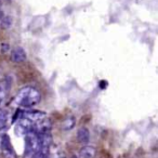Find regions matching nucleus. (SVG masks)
Instances as JSON below:
<instances>
[{
	"mask_svg": "<svg viewBox=\"0 0 158 158\" xmlns=\"http://www.w3.org/2000/svg\"><path fill=\"white\" fill-rule=\"evenodd\" d=\"M41 148V141L38 133L31 131L25 135L24 158H34Z\"/></svg>",
	"mask_w": 158,
	"mask_h": 158,
	"instance_id": "f03ea898",
	"label": "nucleus"
},
{
	"mask_svg": "<svg viewBox=\"0 0 158 158\" xmlns=\"http://www.w3.org/2000/svg\"><path fill=\"white\" fill-rule=\"evenodd\" d=\"M77 141L80 144L88 145L89 141H90V131H89L88 128L86 127L79 128L78 131H77Z\"/></svg>",
	"mask_w": 158,
	"mask_h": 158,
	"instance_id": "6e6552de",
	"label": "nucleus"
},
{
	"mask_svg": "<svg viewBox=\"0 0 158 158\" xmlns=\"http://www.w3.org/2000/svg\"><path fill=\"white\" fill-rule=\"evenodd\" d=\"M53 158H64L63 156H55V157H53Z\"/></svg>",
	"mask_w": 158,
	"mask_h": 158,
	"instance_id": "2eb2a0df",
	"label": "nucleus"
},
{
	"mask_svg": "<svg viewBox=\"0 0 158 158\" xmlns=\"http://www.w3.org/2000/svg\"><path fill=\"white\" fill-rule=\"evenodd\" d=\"M10 57H11V61L14 63H22L26 60L27 55L22 47H15L14 49H12Z\"/></svg>",
	"mask_w": 158,
	"mask_h": 158,
	"instance_id": "423d86ee",
	"label": "nucleus"
},
{
	"mask_svg": "<svg viewBox=\"0 0 158 158\" xmlns=\"http://www.w3.org/2000/svg\"><path fill=\"white\" fill-rule=\"evenodd\" d=\"M8 1H12V0H8Z\"/></svg>",
	"mask_w": 158,
	"mask_h": 158,
	"instance_id": "dca6fc26",
	"label": "nucleus"
},
{
	"mask_svg": "<svg viewBox=\"0 0 158 158\" xmlns=\"http://www.w3.org/2000/svg\"><path fill=\"white\" fill-rule=\"evenodd\" d=\"M75 125H76V119H75V117L74 116H68V117H66L63 121H62L61 127L64 131H69V130H72L73 128L75 127Z\"/></svg>",
	"mask_w": 158,
	"mask_h": 158,
	"instance_id": "9b49d317",
	"label": "nucleus"
},
{
	"mask_svg": "<svg viewBox=\"0 0 158 158\" xmlns=\"http://www.w3.org/2000/svg\"><path fill=\"white\" fill-rule=\"evenodd\" d=\"M10 88H11V82L8 79H3L0 81V104L6 100Z\"/></svg>",
	"mask_w": 158,
	"mask_h": 158,
	"instance_id": "9d476101",
	"label": "nucleus"
},
{
	"mask_svg": "<svg viewBox=\"0 0 158 158\" xmlns=\"http://www.w3.org/2000/svg\"><path fill=\"white\" fill-rule=\"evenodd\" d=\"M41 100V94L39 90L34 87H24L14 97V104L20 107H33L37 105Z\"/></svg>",
	"mask_w": 158,
	"mask_h": 158,
	"instance_id": "f257e3e1",
	"label": "nucleus"
},
{
	"mask_svg": "<svg viewBox=\"0 0 158 158\" xmlns=\"http://www.w3.org/2000/svg\"><path fill=\"white\" fill-rule=\"evenodd\" d=\"M95 155H97V149L94 146L85 145L79 152L78 158H94Z\"/></svg>",
	"mask_w": 158,
	"mask_h": 158,
	"instance_id": "1a4fd4ad",
	"label": "nucleus"
},
{
	"mask_svg": "<svg viewBox=\"0 0 158 158\" xmlns=\"http://www.w3.org/2000/svg\"><path fill=\"white\" fill-rule=\"evenodd\" d=\"M106 86H107V82L104 81V80H102V81H101V88H102V89H104Z\"/></svg>",
	"mask_w": 158,
	"mask_h": 158,
	"instance_id": "4468645a",
	"label": "nucleus"
},
{
	"mask_svg": "<svg viewBox=\"0 0 158 158\" xmlns=\"http://www.w3.org/2000/svg\"><path fill=\"white\" fill-rule=\"evenodd\" d=\"M12 24V20L9 18V16H5V18H2V21H1V27L2 28H9L10 26H11Z\"/></svg>",
	"mask_w": 158,
	"mask_h": 158,
	"instance_id": "ddd939ff",
	"label": "nucleus"
},
{
	"mask_svg": "<svg viewBox=\"0 0 158 158\" xmlns=\"http://www.w3.org/2000/svg\"><path fill=\"white\" fill-rule=\"evenodd\" d=\"M7 114H6V112H3L2 110H0V130L2 129V128H5V126L7 125Z\"/></svg>",
	"mask_w": 158,
	"mask_h": 158,
	"instance_id": "f8f14e48",
	"label": "nucleus"
},
{
	"mask_svg": "<svg viewBox=\"0 0 158 158\" xmlns=\"http://www.w3.org/2000/svg\"><path fill=\"white\" fill-rule=\"evenodd\" d=\"M0 146L2 151V155L5 158H16V153L14 152V148L11 144V140L8 134H5L0 141Z\"/></svg>",
	"mask_w": 158,
	"mask_h": 158,
	"instance_id": "20e7f679",
	"label": "nucleus"
},
{
	"mask_svg": "<svg viewBox=\"0 0 158 158\" xmlns=\"http://www.w3.org/2000/svg\"><path fill=\"white\" fill-rule=\"evenodd\" d=\"M51 120L46 118L41 119V120L37 121V123H34V128H33V131L36 132L38 134H41V133H47V132H50L51 130Z\"/></svg>",
	"mask_w": 158,
	"mask_h": 158,
	"instance_id": "39448f33",
	"label": "nucleus"
},
{
	"mask_svg": "<svg viewBox=\"0 0 158 158\" xmlns=\"http://www.w3.org/2000/svg\"><path fill=\"white\" fill-rule=\"evenodd\" d=\"M34 123L31 120L29 119L25 118V117L21 116L19 118L18 123H15V127H14V132L18 136H23V135H26L28 132L33 131V128H34Z\"/></svg>",
	"mask_w": 158,
	"mask_h": 158,
	"instance_id": "7ed1b4c3",
	"label": "nucleus"
},
{
	"mask_svg": "<svg viewBox=\"0 0 158 158\" xmlns=\"http://www.w3.org/2000/svg\"><path fill=\"white\" fill-rule=\"evenodd\" d=\"M22 116L31 120L33 123H37V121L46 118L47 114L44 112H40V110H25L22 113Z\"/></svg>",
	"mask_w": 158,
	"mask_h": 158,
	"instance_id": "0eeeda50",
	"label": "nucleus"
}]
</instances>
